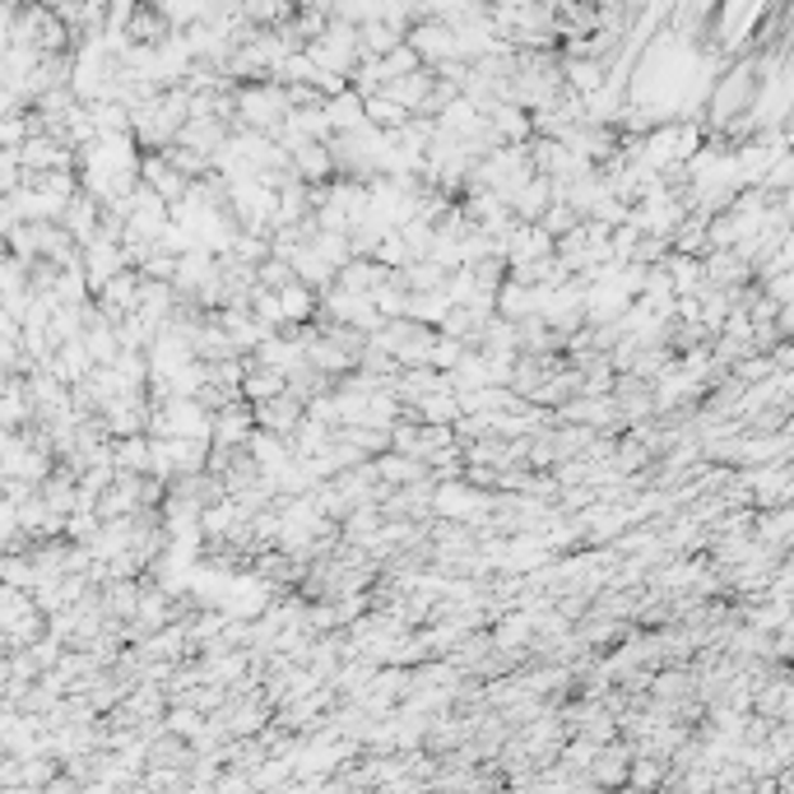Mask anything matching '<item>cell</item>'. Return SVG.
<instances>
[{"mask_svg":"<svg viewBox=\"0 0 794 794\" xmlns=\"http://www.w3.org/2000/svg\"><path fill=\"white\" fill-rule=\"evenodd\" d=\"M252 409H256V427H260V433H274L284 441H293L297 433H303V423H307V405L297 400V395H274V400L252 405Z\"/></svg>","mask_w":794,"mask_h":794,"instance_id":"cell-1","label":"cell"},{"mask_svg":"<svg viewBox=\"0 0 794 794\" xmlns=\"http://www.w3.org/2000/svg\"><path fill=\"white\" fill-rule=\"evenodd\" d=\"M126 270H130V260H126V252H121L117 242H103V238H98V242L85 246V274H89V289H93V293H103L112 279L126 274Z\"/></svg>","mask_w":794,"mask_h":794,"instance_id":"cell-2","label":"cell"}]
</instances>
